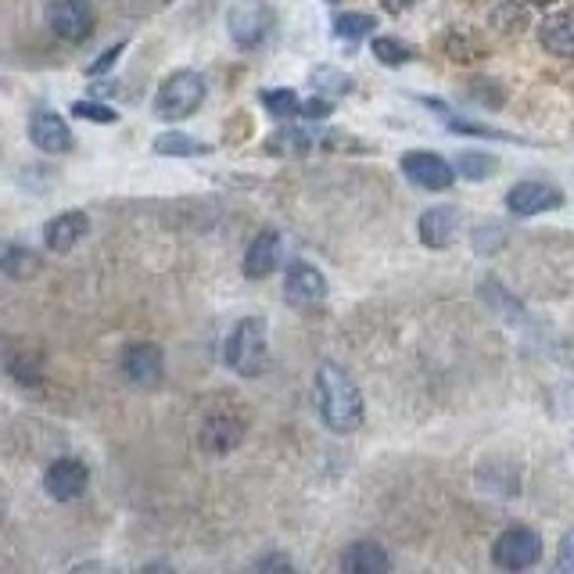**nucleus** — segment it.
Returning a JSON list of instances; mask_svg holds the SVG:
<instances>
[{
  "label": "nucleus",
  "mask_w": 574,
  "mask_h": 574,
  "mask_svg": "<svg viewBox=\"0 0 574 574\" xmlns=\"http://www.w3.org/2000/svg\"><path fill=\"white\" fill-rule=\"evenodd\" d=\"M226 25H230V40L240 51H255L274 29V11H269L263 0H240L226 14Z\"/></svg>",
  "instance_id": "20e7f679"
},
{
  "label": "nucleus",
  "mask_w": 574,
  "mask_h": 574,
  "mask_svg": "<svg viewBox=\"0 0 574 574\" xmlns=\"http://www.w3.org/2000/svg\"><path fill=\"white\" fill-rule=\"evenodd\" d=\"M335 37L341 40H362V37H370L373 29H377V19L373 14H362V11H345V14H335Z\"/></svg>",
  "instance_id": "5701e85b"
},
{
  "label": "nucleus",
  "mask_w": 574,
  "mask_h": 574,
  "mask_svg": "<svg viewBox=\"0 0 574 574\" xmlns=\"http://www.w3.org/2000/svg\"><path fill=\"white\" fill-rule=\"evenodd\" d=\"M123 51H126V43H115V48L104 51L94 65H86V75H104V72H109V69L119 62V58H123Z\"/></svg>",
  "instance_id": "c85d7f7f"
},
{
  "label": "nucleus",
  "mask_w": 574,
  "mask_h": 574,
  "mask_svg": "<svg viewBox=\"0 0 574 574\" xmlns=\"http://www.w3.org/2000/svg\"><path fill=\"white\" fill-rule=\"evenodd\" d=\"M402 173L410 184L424 187V191H449L452 180H457V170H452L442 155H431V151H406Z\"/></svg>",
  "instance_id": "6e6552de"
},
{
  "label": "nucleus",
  "mask_w": 574,
  "mask_h": 574,
  "mask_svg": "<svg viewBox=\"0 0 574 574\" xmlns=\"http://www.w3.org/2000/svg\"><path fill=\"white\" fill-rule=\"evenodd\" d=\"M29 141H33L40 151H48V155H65L72 151V130L65 126V119L58 112H37L29 119Z\"/></svg>",
  "instance_id": "ddd939ff"
},
{
  "label": "nucleus",
  "mask_w": 574,
  "mask_h": 574,
  "mask_svg": "<svg viewBox=\"0 0 574 574\" xmlns=\"http://www.w3.org/2000/svg\"><path fill=\"white\" fill-rule=\"evenodd\" d=\"M316 406H320V420L335 434H352L362 424V391L338 362H324L316 370Z\"/></svg>",
  "instance_id": "f257e3e1"
},
{
  "label": "nucleus",
  "mask_w": 574,
  "mask_h": 574,
  "mask_svg": "<svg viewBox=\"0 0 574 574\" xmlns=\"http://www.w3.org/2000/svg\"><path fill=\"white\" fill-rule=\"evenodd\" d=\"M521 4H535V8H546V4H556V0H521Z\"/></svg>",
  "instance_id": "473e14b6"
},
{
  "label": "nucleus",
  "mask_w": 574,
  "mask_h": 574,
  "mask_svg": "<svg viewBox=\"0 0 574 574\" xmlns=\"http://www.w3.org/2000/svg\"><path fill=\"white\" fill-rule=\"evenodd\" d=\"M202 101H205V80H202L198 72L180 69V72H173L170 80L158 86L155 112H158V119H165V123H180V119H187V115L198 112Z\"/></svg>",
  "instance_id": "7ed1b4c3"
},
{
  "label": "nucleus",
  "mask_w": 574,
  "mask_h": 574,
  "mask_svg": "<svg viewBox=\"0 0 574 574\" xmlns=\"http://www.w3.org/2000/svg\"><path fill=\"white\" fill-rule=\"evenodd\" d=\"M556 564H561V571H571L574 574V527L561 539V553H556Z\"/></svg>",
  "instance_id": "c756f323"
},
{
  "label": "nucleus",
  "mask_w": 574,
  "mask_h": 574,
  "mask_svg": "<svg viewBox=\"0 0 574 574\" xmlns=\"http://www.w3.org/2000/svg\"><path fill=\"white\" fill-rule=\"evenodd\" d=\"M460 230H463L460 208H449V205L428 208V213L417 219V237L424 240L428 248H449L452 240L460 237Z\"/></svg>",
  "instance_id": "f8f14e48"
},
{
  "label": "nucleus",
  "mask_w": 574,
  "mask_h": 574,
  "mask_svg": "<svg viewBox=\"0 0 574 574\" xmlns=\"http://www.w3.org/2000/svg\"><path fill=\"white\" fill-rule=\"evenodd\" d=\"M259 571H274V567H284V571H291V561H287V556H263L259 564H255Z\"/></svg>",
  "instance_id": "7c9ffc66"
},
{
  "label": "nucleus",
  "mask_w": 574,
  "mask_h": 574,
  "mask_svg": "<svg viewBox=\"0 0 574 574\" xmlns=\"http://www.w3.org/2000/svg\"><path fill=\"white\" fill-rule=\"evenodd\" d=\"M123 373L137 388H158L165 377V352L151 341H137L123 352Z\"/></svg>",
  "instance_id": "1a4fd4ad"
},
{
  "label": "nucleus",
  "mask_w": 574,
  "mask_h": 574,
  "mask_svg": "<svg viewBox=\"0 0 574 574\" xmlns=\"http://www.w3.org/2000/svg\"><path fill=\"white\" fill-rule=\"evenodd\" d=\"M151 147H155V155H162V158H198V155H208V151H213V144L187 137V133H162Z\"/></svg>",
  "instance_id": "aec40b11"
},
{
  "label": "nucleus",
  "mask_w": 574,
  "mask_h": 574,
  "mask_svg": "<svg viewBox=\"0 0 574 574\" xmlns=\"http://www.w3.org/2000/svg\"><path fill=\"white\" fill-rule=\"evenodd\" d=\"M269 359V338H266V320L259 316H245L226 338V367L237 370L240 377H259Z\"/></svg>",
  "instance_id": "f03ea898"
},
{
  "label": "nucleus",
  "mask_w": 574,
  "mask_h": 574,
  "mask_svg": "<svg viewBox=\"0 0 574 574\" xmlns=\"http://www.w3.org/2000/svg\"><path fill=\"white\" fill-rule=\"evenodd\" d=\"M539 40H542V48H546L550 54L574 58V8L553 11L550 19H542Z\"/></svg>",
  "instance_id": "dca6fc26"
},
{
  "label": "nucleus",
  "mask_w": 574,
  "mask_h": 574,
  "mask_svg": "<svg viewBox=\"0 0 574 574\" xmlns=\"http://www.w3.org/2000/svg\"><path fill=\"white\" fill-rule=\"evenodd\" d=\"M263 109L274 115V119H301V98L295 94V90H263L259 94Z\"/></svg>",
  "instance_id": "4be33fe9"
},
{
  "label": "nucleus",
  "mask_w": 574,
  "mask_h": 574,
  "mask_svg": "<svg viewBox=\"0 0 574 574\" xmlns=\"http://www.w3.org/2000/svg\"><path fill=\"white\" fill-rule=\"evenodd\" d=\"M381 4H385V8H388L391 14H402L406 8H413L417 0H381Z\"/></svg>",
  "instance_id": "2f4dec72"
},
{
  "label": "nucleus",
  "mask_w": 574,
  "mask_h": 574,
  "mask_svg": "<svg viewBox=\"0 0 574 574\" xmlns=\"http://www.w3.org/2000/svg\"><path fill=\"white\" fill-rule=\"evenodd\" d=\"M284 298L291 301V306H298V309L324 301L327 298V280H324V274L312 263L295 259L291 266H287V277H284Z\"/></svg>",
  "instance_id": "9d476101"
},
{
  "label": "nucleus",
  "mask_w": 574,
  "mask_h": 574,
  "mask_svg": "<svg viewBox=\"0 0 574 574\" xmlns=\"http://www.w3.org/2000/svg\"><path fill=\"white\" fill-rule=\"evenodd\" d=\"M542 556V539L532 527H510L492 546V564L500 571H524Z\"/></svg>",
  "instance_id": "423d86ee"
},
{
  "label": "nucleus",
  "mask_w": 574,
  "mask_h": 574,
  "mask_svg": "<svg viewBox=\"0 0 574 574\" xmlns=\"http://www.w3.org/2000/svg\"><path fill=\"white\" fill-rule=\"evenodd\" d=\"M388 567H391V556L385 553V546H377V542H352V546L341 553L345 574H381Z\"/></svg>",
  "instance_id": "a211bd4d"
},
{
  "label": "nucleus",
  "mask_w": 574,
  "mask_h": 574,
  "mask_svg": "<svg viewBox=\"0 0 574 574\" xmlns=\"http://www.w3.org/2000/svg\"><path fill=\"white\" fill-rule=\"evenodd\" d=\"M495 170H500V162L485 155V151H463L457 158V173H463L467 180H489Z\"/></svg>",
  "instance_id": "a878e982"
},
{
  "label": "nucleus",
  "mask_w": 574,
  "mask_h": 574,
  "mask_svg": "<svg viewBox=\"0 0 574 574\" xmlns=\"http://www.w3.org/2000/svg\"><path fill=\"white\" fill-rule=\"evenodd\" d=\"M327 4H338V0H327Z\"/></svg>",
  "instance_id": "72a5a7b5"
},
{
  "label": "nucleus",
  "mask_w": 574,
  "mask_h": 574,
  "mask_svg": "<svg viewBox=\"0 0 574 574\" xmlns=\"http://www.w3.org/2000/svg\"><path fill=\"white\" fill-rule=\"evenodd\" d=\"M90 230V219L83 213H62V216H54L48 226H43V245H48L54 255H65L72 252L80 240L86 237Z\"/></svg>",
  "instance_id": "4468645a"
},
{
  "label": "nucleus",
  "mask_w": 574,
  "mask_h": 574,
  "mask_svg": "<svg viewBox=\"0 0 574 574\" xmlns=\"http://www.w3.org/2000/svg\"><path fill=\"white\" fill-rule=\"evenodd\" d=\"M312 86H316V94H324V98L335 101V98L349 94V90H352V75H345L341 69L324 65V69L312 72Z\"/></svg>",
  "instance_id": "b1692460"
},
{
  "label": "nucleus",
  "mask_w": 574,
  "mask_h": 574,
  "mask_svg": "<svg viewBox=\"0 0 574 574\" xmlns=\"http://www.w3.org/2000/svg\"><path fill=\"white\" fill-rule=\"evenodd\" d=\"M72 115L86 119V123H101V126H112L115 119H119V115L109 109V104H101V101H75V104H72Z\"/></svg>",
  "instance_id": "bb28decb"
},
{
  "label": "nucleus",
  "mask_w": 574,
  "mask_h": 574,
  "mask_svg": "<svg viewBox=\"0 0 574 574\" xmlns=\"http://www.w3.org/2000/svg\"><path fill=\"white\" fill-rule=\"evenodd\" d=\"M564 205V191L546 184V180H524V184L506 191V208L513 216H542Z\"/></svg>",
  "instance_id": "0eeeda50"
},
{
  "label": "nucleus",
  "mask_w": 574,
  "mask_h": 574,
  "mask_svg": "<svg viewBox=\"0 0 574 574\" xmlns=\"http://www.w3.org/2000/svg\"><path fill=\"white\" fill-rule=\"evenodd\" d=\"M330 112H335V101L330 98H309V101H301V119H327Z\"/></svg>",
  "instance_id": "cd10ccee"
},
{
  "label": "nucleus",
  "mask_w": 574,
  "mask_h": 574,
  "mask_svg": "<svg viewBox=\"0 0 574 574\" xmlns=\"http://www.w3.org/2000/svg\"><path fill=\"white\" fill-rule=\"evenodd\" d=\"M373 58H377L381 65L399 69V65H406V62H413V48H410V43L396 40V37H377V40H373Z\"/></svg>",
  "instance_id": "393cba45"
},
{
  "label": "nucleus",
  "mask_w": 574,
  "mask_h": 574,
  "mask_svg": "<svg viewBox=\"0 0 574 574\" xmlns=\"http://www.w3.org/2000/svg\"><path fill=\"white\" fill-rule=\"evenodd\" d=\"M48 25L58 40L83 43L94 33V8L90 0H48Z\"/></svg>",
  "instance_id": "39448f33"
},
{
  "label": "nucleus",
  "mask_w": 574,
  "mask_h": 574,
  "mask_svg": "<svg viewBox=\"0 0 574 574\" xmlns=\"http://www.w3.org/2000/svg\"><path fill=\"white\" fill-rule=\"evenodd\" d=\"M277 266H280V234L263 230L245 252V277L248 280H266Z\"/></svg>",
  "instance_id": "2eb2a0df"
},
{
  "label": "nucleus",
  "mask_w": 574,
  "mask_h": 574,
  "mask_svg": "<svg viewBox=\"0 0 574 574\" xmlns=\"http://www.w3.org/2000/svg\"><path fill=\"white\" fill-rule=\"evenodd\" d=\"M316 144L312 133L298 130V126H287V130H277L274 137L266 141V151L269 155H280V158H298V155H309Z\"/></svg>",
  "instance_id": "412c9836"
},
{
  "label": "nucleus",
  "mask_w": 574,
  "mask_h": 574,
  "mask_svg": "<svg viewBox=\"0 0 574 574\" xmlns=\"http://www.w3.org/2000/svg\"><path fill=\"white\" fill-rule=\"evenodd\" d=\"M240 438H245V428H240L237 417H208L205 428H202V449L213 452V457H223V452H230L240 445Z\"/></svg>",
  "instance_id": "f3484780"
},
{
  "label": "nucleus",
  "mask_w": 574,
  "mask_h": 574,
  "mask_svg": "<svg viewBox=\"0 0 574 574\" xmlns=\"http://www.w3.org/2000/svg\"><path fill=\"white\" fill-rule=\"evenodd\" d=\"M0 274L11 280H29L40 274V255L25 245H11V240H0Z\"/></svg>",
  "instance_id": "6ab92c4d"
},
{
  "label": "nucleus",
  "mask_w": 574,
  "mask_h": 574,
  "mask_svg": "<svg viewBox=\"0 0 574 574\" xmlns=\"http://www.w3.org/2000/svg\"><path fill=\"white\" fill-rule=\"evenodd\" d=\"M90 485V471H86V463L83 460H54L48 467V474H43V489H48L51 500L58 503H72V500H80V495L86 492Z\"/></svg>",
  "instance_id": "9b49d317"
}]
</instances>
